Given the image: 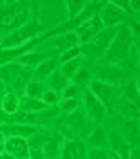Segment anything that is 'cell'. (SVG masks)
I'll list each match as a JSON object with an SVG mask.
<instances>
[{
    "mask_svg": "<svg viewBox=\"0 0 140 159\" xmlns=\"http://www.w3.org/2000/svg\"><path fill=\"white\" fill-rule=\"evenodd\" d=\"M19 108H20V98L17 93H5L2 98V110L9 115H14L19 112Z\"/></svg>",
    "mask_w": 140,
    "mask_h": 159,
    "instance_id": "5bb4252c",
    "label": "cell"
},
{
    "mask_svg": "<svg viewBox=\"0 0 140 159\" xmlns=\"http://www.w3.org/2000/svg\"><path fill=\"white\" fill-rule=\"evenodd\" d=\"M127 97H130L132 100L137 103V100H138V93H137V83L135 81H132V83H128V90H127Z\"/></svg>",
    "mask_w": 140,
    "mask_h": 159,
    "instance_id": "f546056e",
    "label": "cell"
},
{
    "mask_svg": "<svg viewBox=\"0 0 140 159\" xmlns=\"http://www.w3.org/2000/svg\"><path fill=\"white\" fill-rule=\"evenodd\" d=\"M90 92L103 103L105 108H108V110L113 112V107H112L113 86H110L103 81H98V80H93V81H90Z\"/></svg>",
    "mask_w": 140,
    "mask_h": 159,
    "instance_id": "52a82bcc",
    "label": "cell"
},
{
    "mask_svg": "<svg viewBox=\"0 0 140 159\" xmlns=\"http://www.w3.org/2000/svg\"><path fill=\"white\" fill-rule=\"evenodd\" d=\"M127 135L130 139L132 144H137L138 142V127H137V120H132V122H127Z\"/></svg>",
    "mask_w": 140,
    "mask_h": 159,
    "instance_id": "cb8c5ba5",
    "label": "cell"
},
{
    "mask_svg": "<svg viewBox=\"0 0 140 159\" xmlns=\"http://www.w3.org/2000/svg\"><path fill=\"white\" fill-rule=\"evenodd\" d=\"M86 159H110V157H108L107 151H103L101 147H93V149H88Z\"/></svg>",
    "mask_w": 140,
    "mask_h": 159,
    "instance_id": "4316f807",
    "label": "cell"
},
{
    "mask_svg": "<svg viewBox=\"0 0 140 159\" xmlns=\"http://www.w3.org/2000/svg\"><path fill=\"white\" fill-rule=\"evenodd\" d=\"M41 100L44 102L46 105H54V103H58V100H59V93H56V92H52V90H46V92L42 93V97H41Z\"/></svg>",
    "mask_w": 140,
    "mask_h": 159,
    "instance_id": "484cf974",
    "label": "cell"
},
{
    "mask_svg": "<svg viewBox=\"0 0 140 159\" xmlns=\"http://www.w3.org/2000/svg\"><path fill=\"white\" fill-rule=\"evenodd\" d=\"M46 32L42 24L36 20H31V22H25L24 25H20L19 29H15L14 32L7 34L5 39L0 41V49H9V48H20V46H25L27 43L37 39V36Z\"/></svg>",
    "mask_w": 140,
    "mask_h": 159,
    "instance_id": "3957f363",
    "label": "cell"
},
{
    "mask_svg": "<svg viewBox=\"0 0 140 159\" xmlns=\"http://www.w3.org/2000/svg\"><path fill=\"white\" fill-rule=\"evenodd\" d=\"M5 152L12 154L19 159H27L29 157V142L24 137L10 135L5 141Z\"/></svg>",
    "mask_w": 140,
    "mask_h": 159,
    "instance_id": "9c48e42d",
    "label": "cell"
},
{
    "mask_svg": "<svg viewBox=\"0 0 140 159\" xmlns=\"http://www.w3.org/2000/svg\"><path fill=\"white\" fill-rule=\"evenodd\" d=\"M5 152V142H0V156Z\"/></svg>",
    "mask_w": 140,
    "mask_h": 159,
    "instance_id": "d6a6232c",
    "label": "cell"
},
{
    "mask_svg": "<svg viewBox=\"0 0 140 159\" xmlns=\"http://www.w3.org/2000/svg\"><path fill=\"white\" fill-rule=\"evenodd\" d=\"M47 59V54H44V52H36V51H29L25 52V54H22L20 58H19V63L22 64V66H39L42 61H46Z\"/></svg>",
    "mask_w": 140,
    "mask_h": 159,
    "instance_id": "9a60e30c",
    "label": "cell"
},
{
    "mask_svg": "<svg viewBox=\"0 0 140 159\" xmlns=\"http://www.w3.org/2000/svg\"><path fill=\"white\" fill-rule=\"evenodd\" d=\"M100 20L103 22L105 27H118L120 22H123L125 19V12L115 7L112 2H105V5L101 7L100 14H98Z\"/></svg>",
    "mask_w": 140,
    "mask_h": 159,
    "instance_id": "8992f818",
    "label": "cell"
},
{
    "mask_svg": "<svg viewBox=\"0 0 140 159\" xmlns=\"http://www.w3.org/2000/svg\"><path fill=\"white\" fill-rule=\"evenodd\" d=\"M59 152V142L56 135H51V137H46L42 142V154L44 157H56Z\"/></svg>",
    "mask_w": 140,
    "mask_h": 159,
    "instance_id": "ac0fdd59",
    "label": "cell"
},
{
    "mask_svg": "<svg viewBox=\"0 0 140 159\" xmlns=\"http://www.w3.org/2000/svg\"><path fill=\"white\" fill-rule=\"evenodd\" d=\"M3 159H19V157L12 156V154H9V152H5V154H3Z\"/></svg>",
    "mask_w": 140,
    "mask_h": 159,
    "instance_id": "1f68e13d",
    "label": "cell"
},
{
    "mask_svg": "<svg viewBox=\"0 0 140 159\" xmlns=\"http://www.w3.org/2000/svg\"><path fill=\"white\" fill-rule=\"evenodd\" d=\"M0 142H5V134L2 130H0Z\"/></svg>",
    "mask_w": 140,
    "mask_h": 159,
    "instance_id": "836d02e7",
    "label": "cell"
},
{
    "mask_svg": "<svg viewBox=\"0 0 140 159\" xmlns=\"http://www.w3.org/2000/svg\"><path fill=\"white\" fill-rule=\"evenodd\" d=\"M88 146L81 141H66L61 146V157L59 159H86Z\"/></svg>",
    "mask_w": 140,
    "mask_h": 159,
    "instance_id": "ba28073f",
    "label": "cell"
},
{
    "mask_svg": "<svg viewBox=\"0 0 140 159\" xmlns=\"http://www.w3.org/2000/svg\"><path fill=\"white\" fill-rule=\"evenodd\" d=\"M96 76H98V81H103L107 85L113 86V85L123 83L125 75H123V70L120 66H115V64H98Z\"/></svg>",
    "mask_w": 140,
    "mask_h": 159,
    "instance_id": "5b68a950",
    "label": "cell"
},
{
    "mask_svg": "<svg viewBox=\"0 0 140 159\" xmlns=\"http://www.w3.org/2000/svg\"><path fill=\"white\" fill-rule=\"evenodd\" d=\"M59 107H61L63 112L73 113L74 110H76V107H78V102H76V98H63L61 103H59Z\"/></svg>",
    "mask_w": 140,
    "mask_h": 159,
    "instance_id": "d4e9b609",
    "label": "cell"
},
{
    "mask_svg": "<svg viewBox=\"0 0 140 159\" xmlns=\"http://www.w3.org/2000/svg\"><path fill=\"white\" fill-rule=\"evenodd\" d=\"M56 46L59 49H63V51H66V49H69V48H76V46H79L78 36L74 32L63 34V36H59L58 39H56Z\"/></svg>",
    "mask_w": 140,
    "mask_h": 159,
    "instance_id": "e0dca14e",
    "label": "cell"
},
{
    "mask_svg": "<svg viewBox=\"0 0 140 159\" xmlns=\"http://www.w3.org/2000/svg\"><path fill=\"white\" fill-rule=\"evenodd\" d=\"M79 56H81V49H79V46L76 48H69V49H66V51H63V54L59 56V59H58V63H68V61H73V59H78Z\"/></svg>",
    "mask_w": 140,
    "mask_h": 159,
    "instance_id": "603a6c76",
    "label": "cell"
},
{
    "mask_svg": "<svg viewBox=\"0 0 140 159\" xmlns=\"http://www.w3.org/2000/svg\"><path fill=\"white\" fill-rule=\"evenodd\" d=\"M46 90H47V88H44V85H42L41 81L32 80V81H27L24 92H25V97H29V98H41Z\"/></svg>",
    "mask_w": 140,
    "mask_h": 159,
    "instance_id": "ffe728a7",
    "label": "cell"
},
{
    "mask_svg": "<svg viewBox=\"0 0 140 159\" xmlns=\"http://www.w3.org/2000/svg\"><path fill=\"white\" fill-rule=\"evenodd\" d=\"M86 78H88V71L83 70V68H79V71L73 76V80H74L76 83H85V81H86Z\"/></svg>",
    "mask_w": 140,
    "mask_h": 159,
    "instance_id": "4dcf8cb0",
    "label": "cell"
},
{
    "mask_svg": "<svg viewBox=\"0 0 140 159\" xmlns=\"http://www.w3.org/2000/svg\"><path fill=\"white\" fill-rule=\"evenodd\" d=\"M47 85H49V90L59 93V92H63V90L66 88L68 85H69V80L64 76L61 71L56 70L54 73H51V75L47 76Z\"/></svg>",
    "mask_w": 140,
    "mask_h": 159,
    "instance_id": "4fadbf2b",
    "label": "cell"
},
{
    "mask_svg": "<svg viewBox=\"0 0 140 159\" xmlns=\"http://www.w3.org/2000/svg\"><path fill=\"white\" fill-rule=\"evenodd\" d=\"M91 142L96 144V146H103V144L107 142V137H105V134H103L101 129H96V130L91 134Z\"/></svg>",
    "mask_w": 140,
    "mask_h": 159,
    "instance_id": "83f0119b",
    "label": "cell"
},
{
    "mask_svg": "<svg viewBox=\"0 0 140 159\" xmlns=\"http://www.w3.org/2000/svg\"><path fill=\"white\" fill-rule=\"evenodd\" d=\"M20 108L27 113H39L44 110H49V105H46L41 98H22L20 100Z\"/></svg>",
    "mask_w": 140,
    "mask_h": 159,
    "instance_id": "7c38bea8",
    "label": "cell"
},
{
    "mask_svg": "<svg viewBox=\"0 0 140 159\" xmlns=\"http://www.w3.org/2000/svg\"><path fill=\"white\" fill-rule=\"evenodd\" d=\"M29 17V10L22 2H7L0 9V34H10L24 25Z\"/></svg>",
    "mask_w": 140,
    "mask_h": 159,
    "instance_id": "7a4b0ae2",
    "label": "cell"
},
{
    "mask_svg": "<svg viewBox=\"0 0 140 159\" xmlns=\"http://www.w3.org/2000/svg\"><path fill=\"white\" fill-rule=\"evenodd\" d=\"M103 29H105V25L96 14V16H93L88 22H85V24H81L79 27H76V32L74 34L78 36L79 44H88V43H91L94 37H96V34L101 32Z\"/></svg>",
    "mask_w": 140,
    "mask_h": 159,
    "instance_id": "277c9868",
    "label": "cell"
},
{
    "mask_svg": "<svg viewBox=\"0 0 140 159\" xmlns=\"http://www.w3.org/2000/svg\"><path fill=\"white\" fill-rule=\"evenodd\" d=\"M86 7V2H83V0H69V2H66V9H68V17L73 20L74 17L78 16L79 12H81L83 9Z\"/></svg>",
    "mask_w": 140,
    "mask_h": 159,
    "instance_id": "44dd1931",
    "label": "cell"
},
{
    "mask_svg": "<svg viewBox=\"0 0 140 159\" xmlns=\"http://www.w3.org/2000/svg\"><path fill=\"white\" fill-rule=\"evenodd\" d=\"M7 130L10 132L12 135H17V137H32V135L37 134V127L34 125H29V124H25V125H12L9 127Z\"/></svg>",
    "mask_w": 140,
    "mask_h": 159,
    "instance_id": "d6986e66",
    "label": "cell"
},
{
    "mask_svg": "<svg viewBox=\"0 0 140 159\" xmlns=\"http://www.w3.org/2000/svg\"><path fill=\"white\" fill-rule=\"evenodd\" d=\"M132 44V32L125 25H118V32H116L115 39L108 49L103 52V58L108 61V64H115V66H125V63L130 64L128 61V49Z\"/></svg>",
    "mask_w": 140,
    "mask_h": 159,
    "instance_id": "6da1fadb",
    "label": "cell"
},
{
    "mask_svg": "<svg viewBox=\"0 0 140 159\" xmlns=\"http://www.w3.org/2000/svg\"><path fill=\"white\" fill-rule=\"evenodd\" d=\"M58 70V59L56 58H47L46 61H42L39 66L36 68V75L39 78H47L51 73Z\"/></svg>",
    "mask_w": 140,
    "mask_h": 159,
    "instance_id": "2e32d148",
    "label": "cell"
},
{
    "mask_svg": "<svg viewBox=\"0 0 140 159\" xmlns=\"http://www.w3.org/2000/svg\"><path fill=\"white\" fill-rule=\"evenodd\" d=\"M76 92H78L76 85L69 83V85L63 90V98H76Z\"/></svg>",
    "mask_w": 140,
    "mask_h": 159,
    "instance_id": "f1b7e54d",
    "label": "cell"
},
{
    "mask_svg": "<svg viewBox=\"0 0 140 159\" xmlns=\"http://www.w3.org/2000/svg\"><path fill=\"white\" fill-rule=\"evenodd\" d=\"M85 103H86V112L90 113V117H91V119H94L96 122L105 120L107 108L103 107V103H101V102L98 100V98L94 97L93 93L90 92V90L85 93Z\"/></svg>",
    "mask_w": 140,
    "mask_h": 159,
    "instance_id": "8fae6325",
    "label": "cell"
},
{
    "mask_svg": "<svg viewBox=\"0 0 140 159\" xmlns=\"http://www.w3.org/2000/svg\"><path fill=\"white\" fill-rule=\"evenodd\" d=\"M44 37H37V39L31 41V43H27L25 46H20V48H9V49H0V66H5V64L15 61L19 59L22 54H25V52H29V49H31L34 44H37L39 41H42Z\"/></svg>",
    "mask_w": 140,
    "mask_h": 159,
    "instance_id": "30bf717a",
    "label": "cell"
},
{
    "mask_svg": "<svg viewBox=\"0 0 140 159\" xmlns=\"http://www.w3.org/2000/svg\"><path fill=\"white\" fill-rule=\"evenodd\" d=\"M79 68H81V61H79V58L78 59H73V61H68V63H64L63 64V70H61V73L66 76L68 80L69 78H73L74 75L79 71Z\"/></svg>",
    "mask_w": 140,
    "mask_h": 159,
    "instance_id": "7402d4cb",
    "label": "cell"
}]
</instances>
